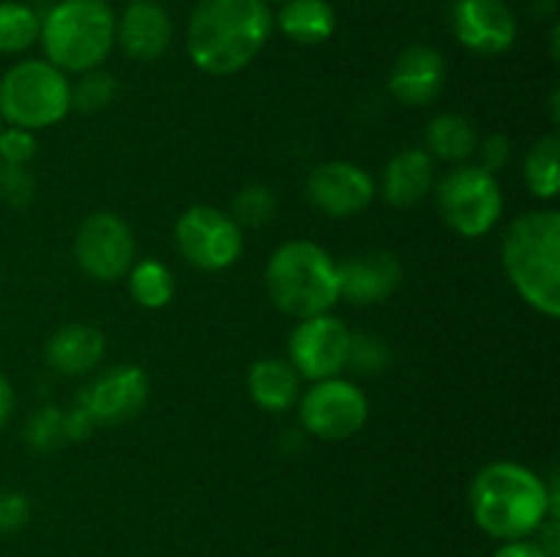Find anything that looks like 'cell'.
Returning <instances> with one entry per match:
<instances>
[{
    "label": "cell",
    "mask_w": 560,
    "mask_h": 557,
    "mask_svg": "<svg viewBox=\"0 0 560 557\" xmlns=\"http://www.w3.org/2000/svg\"><path fill=\"white\" fill-rule=\"evenodd\" d=\"M474 522L490 538L520 541L536 535L547 517H558V481L517 462H490L474 475L468 491Z\"/></svg>",
    "instance_id": "obj_1"
},
{
    "label": "cell",
    "mask_w": 560,
    "mask_h": 557,
    "mask_svg": "<svg viewBox=\"0 0 560 557\" xmlns=\"http://www.w3.org/2000/svg\"><path fill=\"white\" fill-rule=\"evenodd\" d=\"M273 33L266 0H197L186 31L189 60L211 76L244 71Z\"/></svg>",
    "instance_id": "obj_2"
},
{
    "label": "cell",
    "mask_w": 560,
    "mask_h": 557,
    "mask_svg": "<svg viewBox=\"0 0 560 557\" xmlns=\"http://www.w3.org/2000/svg\"><path fill=\"white\" fill-rule=\"evenodd\" d=\"M503 271L520 298L539 315H560V213L525 211L503 233Z\"/></svg>",
    "instance_id": "obj_3"
},
{
    "label": "cell",
    "mask_w": 560,
    "mask_h": 557,
    "mask_svg": "<svg viewBox=\"0 0 560 557\" xmlns=\"http://www.w3.org/2000/svg\"><path fill=\"white\" fill-rule=\"evenodd\" d=\"M339 262L315 240H288L266 265V289L279 311L306 320L339 300Z\"/></svg>",
    "instance_id": "obj_4"
},
{
    "label": "cell",
    "mask_w": 560,
    "mask_h": 557,
    "mask_svg": "<svg viewBox=\"0 0 560 557\" xmlns=\"http://www.w3.org/2000/svg\"><path fill=\"white\" fill-rule=\"evenodd\" d=\"M44 60L63 74L98 69L115 47V11L107 0H58L42 16Z\"/></svg>",
    "instance_id": "obj_5"
},
{
    "label": "cell",
    "mask_w": 560,
    "mask_h": 557,
    "mask_svg": "<svg viewBox=\"0 0 560 557\" xmlns=\"http://www.w3.org/2000/svg\"><path fill=\"white\" fill-rule=\"evenodd\" d=\"M71 109V82L44 58H25L0 76V118L5 126L42 131Z\"/></svg>",
    "instance_id": "obj_6"
},
{
    "label": "cell",
    "mask_w": 560,
    "mask_h": 557,
    "mask_svg": "<svg viewBox=\"0 0 560 557\" xmlns=\"http://www.w3.org/2000/svg\"><path fill=\"white\" fill-rule=\"evenodd\" d=\"M435 202L443 224L459 238H485L495 229L503 213L498 175L468 162L457 164L438 180Z\"/></svg>",
    "instance_id": "obj_7"
},
{
    "label": "cell",
    "mask_w": 560,
    "mask_h": 557,
    "mask_svg": "<svg viewBox=\"0 0 560 557\" xmlns=\"http://www.w3.org/2000/svg\"><path fill=\"white\" fill-rule=\"evenodd\" d=\"M301 429L320 440L339 442L364 429L370 418V399L345 377L312 382L299 396Z\"/></svg>",
    "instance_id": "obj_8"
},
{
    "label": "cell",
    "mask_w": 560,
    "mask_h": 557,
    "mask_svg": "<svg viewBox=\"0 0 560 557\" xmlns=\"http://www.w3.org/2000/svg\"><path fill=\"white\" fill-rule=\"evenodd\" d=\"M175 246L189 265L219 273L238 262L244 251V229L219 208L191 205L175 222Z\"/></svg>",
    "instance_id": "obj_9"
},
{
    "label": "cell",
    "mask_w": 560,
    "mask_h": 557,
    "mask_svg": "<svg viewBox=\"0 0 560 557\" xmlns=\"http://www.w3.org/2000/svg\"><path fill=\"white\" fill-rule=\"evenodd\" d=\"M135 235L113 211H93L74 235V260L93 282H118L135 265Z\"/></svg>",
    "instance_id": "obj_10"
},
{
    "label": "cell",
    "mask_w": 560,
    "mask_h": 557,
    "mask_svg": "<svg viewBox=\"0 0 560 557\" xmlns=\"http://www.w3.org/2000/svg\"><path fill=\"white\" fill-rule=\"evenodd\" d=\"M350 331L331 311L299 320L288 342V360L301 380H328L348 369Z\"/></svg>",
    "instance_id": "obj_11"
},
{
    "label": "cell",
    "mask_w": 560,
    "mask_h": 557,
    "mask_svg": "<svg viewBox=\"0 0 560 557\" xmlns=\"http://www.w3.org/2000/svg\"><path fill=\"white\" fill-rule=\"evenodd\" d=\"M377 186L364 167L353 162L317 164L306 180L312 208L331 218L359 216L375 200Z\"/></svg>",
    "instance_id": "obj_12"
},
{
    "label": "cell",
    "mask_w": 560,
    "mask_h": 557,
    "mask_svg": "<svg viewBox=\"0 0 560 557\" xmlns=\"http://www.w3.org/2000/svg\"><path fill=\"white\" fill-rule=\"evenodd\" d=\"M454 38L476 55H503L517 42V16L506 0H454Z\"/></svg>",
    "instance_id": "obj_13"
},
{
    "label": "cell",
    "mask_w": 560,
    "mask_h": 557,
    "mask_svg": "<svg viewBox=\"0 0 560 557\" xmlns=\"http://www.w3.org/2000/svg\"><path fill=\"white\" fill-rule=\"evenodd\" d=\"M148 391L151 382L145 371L135 364H124L102 371L77 402L96 418V424H120L145 407Z\"/></svg>",
    "instance_id": "obj_14"
},
{
    "label": "cell",
    "mask_w": 560,
    "mask_h": 557,
    "mask_svg": "<svg viewBox=\"0 0 560 557\" xmlns=\"http://www.w3.org/2000/svg\"><path fill=\"white\" fill-rule=\"evenodd\" d=\"M173 42V20L156 0H129L124 14L115 16V44L126 58L153 63Z\"/></svg>",
    "instance_id": "obj_15"
},
{
    "label": "cell",
    "mask_w": 560,
    "mask_h": 557,
    "mask_svg": "<svg viewBox=\"0 0 560 557\" xmlns=\"http://www.w3.org/2000/svg\"><path fill=\"white\" fill-rule=\"evenodd\" d=\"M339 298L355 306H375L388 300L402 284V262L392 251H366L337 265Z\"/></svg>",
    "instance_id": "obj_16"
},
{
    "label": "cell",
    "mask_w": 560,
    "mask_h": 557,
    "mask_svg": "<svg viewBox=\"0 0 560 557\" xmlns=\"http://www.w3.org/2000/svg\"><path fill=\"white\" fill-rule=\"evenodd\" d=\"M446 82V60L435 47L413 44L402 49L388 74V91L405 107H427L435 102Z\"/></svg>",
    "instance_id": "obj_17"
},
{
    "label": "cell",
    "mask_w": 560,
    "mask_h": 557,
    "mask_svg": "<svg viewBox=\"0 0 560 557\" xmlns=\"http://www.w3.org/2000/svg\"><path fill=\"white\" fill-rule=\"evenodd\" d=\"M435 183V158L424 147H405L381 175V194L388 205L410 208L424 200Z\"/></svg>",
    "instance_id": "obj_18"
},
{
    "label": "cell",
    "mask_w": 560,
    "mask_h": 557,
    "mask_svg": "<svg viewBox=\"0 0 560 557\" xmlns=\"http://www.w3.org/2000/svg\"><path fill=\"white\" fill-rule=\"evenodd\" d=\"M104 353H107V339L88 322L58 328L47 342V364L66 377H82L93 371L104 360Z\"/></svg>",
    "instance_id": "obj_19"
},
{
    "label": "cell",
    "mask_w": 560,
    "mask_h": 557,
    "mask_svg": "<svg viewBox=\"0 0 560 557\" xmlns=\"http://www.w3.org/2000/svg\"><path fill=\"white\" fill-rule=\"evenodd\" d=\"M252 402L266 413H288L299 404L301 377L288 358H260L249 366L246 375Z\"/></svg>",
    "instance_id": "obj_20"
},
{
    "label": "cell",
    "mask_w": 560,
    "mask_h": 557,
    "mask_svg": "<svg viewBox=\"0 0 560 557\" xmlns=\"http://www.w3.org/2000/svg\"><path fill=\"white\" fill-rule=\"evenodd\" d=\"M273 25L301 47L326 44L337 31V11L328 0H284L279 3Z\"/></svg>",
    "instance_id": "obj_21"
},
{
    "label": "cell",
    "mask_w": 560,
    "mask_h": 557,
    "mask_svg": "<svg viewBox=\"0 0 560 557\" xmlns=\"http://www.w3.org/2000/svg\"><path fill=\"white\" fill-rule=\"evenodd\" d=\"M424 151L438 162L448 164H465L476 153L479 145V134H476L474 123L459 112H443L430 120L424 131Z\"/></svg>",
    "instance_id": "obj_22"
},
{
    "label": "cell",
    "mask_w": 560,
    "mask_h": 557,
    "mask_svg": "<svg viewBox=\"0 0 560 557\" xmlns=\"http://www.w3.org/2000/svg\"><path fill=\"white\" fill-rule=\"evenodd\" d=\"M523 178L530 194L539 200H556L560 191V140L547 134L530 145L523 162Z\"/></svg>",
    "instance_id": "obj_23"
},
{
    "label": "cell",
    "mask_w": 560,
    "mask_h": 557,
    "mask_svg": "<svg viewBox=\"0 0 560 557\" xmlns=\"http://www.w3.org/2000/svg\"><path fill=\"white\" fill-rule=\"evenodd\" d=\"M126 276H129V295L142 309H164L173 300L175 278L164 262L148 257L135 262Z\"/></svg>",
    "instance_id": "obj_24"
},
{
    "label": "cell",
    "mask_w": 560,
    "mask_h": 557,
    "mask_svg": "<svg viewBox=\"0 0 560 557\" xmlns=\"http://www.w3.org/2000/svg\"><path fill=\"white\" fill-rule=\"evenodd\" d=\"M42 16L20 0H0V52H27L38 42Z\"/></svg>",
    "instance_id": "obj_25"
},
{
    "label": "cell",
    "mask_w": 560,
    "mask_h": 557,
    "mask_svg": "<svg viewBox=\"0 0 560 557\" xmlns=\"http://www.w3.org/2000/svg\"><path fill=\"white\" fill-rule=\"evenodd\" d=\"M115 96H118V80L98 66V69L82 71L80 80L71 85V109L88 115L102 112L115 102Z\"/></svg>",
    "instance_id": "obj_26"
},
{
    "label": "cell",
    "mask_w": 560,
    "mask_h": 557,
    "mask_svg": "<svg viewBox=\"0 0 560 557\" xmlns=\"http://www.w3.org/2000/svg\"><path fill=\"white\" fill-rule=\"evenodd\" d=\"M230 216L238 224L241 229H260L277 216V197L268 186L252 183L235 194L233 208H230Z\"/></svg>",
    "instance_id": "obj_27"
},
{
    "label": "cell",
    "mask_w": 560,
    "mask_h": 557,
    "mask_svg": "<svg viewBox=\"0 0 560 557\" xmlns=\"http://www.w3.org/2000/svg\"><path fill=\"white\" fill-rule=\"evenodd\" d=\"M392 364V349L375 333H353L348 349V366L355 375H381Z\"/></svg>",
    "instance_id": "obj_28"
},
{
    "label": "cell",
    "mask_w": 560,
    "mask_h": 557,
    "mask_svg": "<svg viewBox=\"0 0 560 557\" xmlns=\"http://www.w3.org/2000/svg\"><path fill=\"white\" fill-rule=\"evenodd\" d=\"M25 442L36 453H52L55 448L63 446V442H66L63 410L52 407V404H47V407L36 410V413H33L31 418H27Z\"/></svg>",
    "instance_id": "obj_29"
},
{
    "label": "cell",
    "mask_w": 560,
    "mask_h": 557,
    "mask_svg": "<svg viewBox=\"0 0 560 557\" xmlns=\"http://www.w3.org/2000/svg\"><path fill=\"white\" fill-rule=\"evenodd\" d=\"M36 194V180L27 173V167H14V164H0V200L11 208L31 205Z\"/></svg>",
    "instance_id": "obj_30"
},
{
    "label": "cell",
    "mask_w": 560,
    "mask_h": 557,
    "mask_svg": "<svg viewBox=\"0 0 560 557\" xmlns=\"http://www.w3.org/2000/svg\"><path fill=\"white\" fill-rule=\"evenodd\" d=\"M38 151L36 134L16 126H3L0 131V164H14V167H27Z\"/></svg>",
    "instance_id": "obj_31"
},
{
    "label": "cell",
    "mask_w": 560,
    "mask_h": 557,
    "mask_svg": "<svg viewBox=\"0 0 560 557\" xmlns=\"http://www.w3.org/2000/svg\"><path fill=\"white\" fill-rule=\"evenodd\" d=\"M31 519V500L16 489H0V533H16Z\"/></svg>",
    "instance_id": "obj_32"
},
{
    "label": "cell",
    "mask_w": 560,
    "mask_h": 557,
    "mask_svg": "<svg viewBox=\"0 0 560 557\" xmlns=\"http://www.w3.org/2000/svg\"><path fill=\"white\" fill-rule=\"evenodd\" d=\"M476 156H479V167L487 169L490 175H498L512 158V142L503 134H490L476 145Z\"/></svg>",
    "instance_id": "obj_33"
},
{
    "label": "cell",
    "mask_w": 560,
    "mask_h": 557,
    "mask_svg": "<svg viewBox=\"0 0 560 557\" xmlns=\"http://www.w3.org/2000/svg\"><path fill=\"white\" fill-rule=\"evenodd\" d=\"M96 418L82 407L80 402L74 407L63 410V431H66V440H88L96 429Z\"/></svg>",
    "instance_id": "obj_34"
},
{
    "label": "cell",
    "mask_w": 560,
    "mask_h": 557,
    "mask_svg": "<svg viewBox=\"0 0 560 557\" xmlns=\"http://www.w3.org/2000/svg\"><path fill=\"white\" fill-rule=\"evenodd\" d=\"M492 557H550L534 538H520V541H501Z\"/></svg>",
    "instance_id": "obj_35"
},
{
    "label": "cell",
    "mask_w": 560,
    "mask_h": 557,
    "mask_svg": "<svg viewBox=\"0 0 560 557\" xmlns=\"http://www.w3.org/2000/svg\"><path fill=\"white\" fill-rule=\"evenodd\" d=\"M11 410H14V391H11V382L0 375V429L9 420Z\"/></svg>",
    "instance_id": "obj_36"
},
{
    "label": "cell",
    "mask_w": 560,
    "mask_h": 557,
    "mask_svg": "<svg viewBox=\"0 0 560 557\" xmlns=\"http://www.w3.org/2000/svg\"><path fill=\"white\" fill-rule=\"evenodd\" d=\"M266 3H268V5H271V3H277V5H279V3H284V0H266Z\"/></svg>",
    "instance_id": "obj_37"
},
{
    "label": "cell",
    "mask_w": 560,
    "mask_h": 557,
    "mask_svg": "<svg viewBox=\"0 0 560 557\" xmlns=\"http://www.w3.org/2000/svg\"><path fill=\"white\" fill-rule=\"evenodd\" d=\"M3 126H5V123H3V118H0V131H3Z\"/></svg>",
    "instance_id": "obj_38"
}]
</instances>
